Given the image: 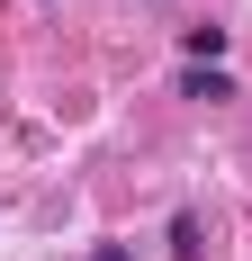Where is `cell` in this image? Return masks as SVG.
<instances>
[{
	"mask_svg": "<svg viewBox=\"0 0 252 261\" xmlns=\"http://www.w3.org/2000/svg\"><path fill=\"white\" fill-rule=\"evenodd\" d=\"M180 99H234V81L216 72V63H189V72H180Z\"/></svg>",
	"mask_w": 252,
	"mask_h": 261,
	"instance_id": "1",
	"label": "cell"
},
{
	"mask_svg": "<svg viewBox=\"0 0 252 261\" xmlns=\"http://www.w3.org/2000/svg\"><path fill=\"white\" fill-rule=\"evenodd\" d=\"M180 45H189V63H216L225 54V27H180Z\"/></svg>",
	"mask_w": 252,
	"mask_h": 261,
	"instance_id": "3",
	"label": "cell"
},
{
	"mask_svg": "<svg viewBox=\"0 0 252 261\" xmlns=\"http://www.w3.org/2000/svg\"><path fill=\"white\" fill-rule=\"evenodd\" d=\"M171 252H180V261H198V252H207V225H198V216H189V207L171 216Z\"/></svg>",
	"mask_w": 252,
	"mask_h": 261,
	"instance_id": "2",
	"label": "cell"
},
{
	"mask_svg": "<svg viewBox=\"0 0 252 261\" xmlns=\"http://www.w3.org/2000/svg\"><path fill=\"white\" fill-rule=\"evenodd\" d=\"M90 261H126V252H117V243H99V252H90Z\"/></svg>",
	"mask_w": 252,
	"mask_h": 261,
	"instance_id": "4",
	"label": "cell"
}]
</instances>
